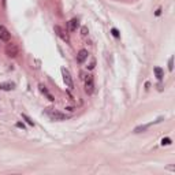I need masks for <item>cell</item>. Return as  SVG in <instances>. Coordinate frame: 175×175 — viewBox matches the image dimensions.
I'll return each mask as SVG.
<instances>
[{"label": "cell", "instance_id": "7c38bea8", "mask_svg": "<svg viewBox=\"0 0 175 175\" xmlns=\"http://www.w3.org/2000/svg\"><path fill=\"white\" fill-rule=\"evenodd\" d=\"M39 88H40V90H41V93H44V95H45V96H47V97H48V98H49V100H51V101H54V100H55V98H54V96H52V95H51V93H49V92H48V90H47V89H45V86H44V85H40V86H39Z\"/></svg>", "mask_w": 175, "mask_h": 175}, {"label": "cell", "instance_id": "e0dca14e", "mask_svg": "<svg viewBox=\"0 0 175 175\" xmlns=\"http://www.w3.org/2000/svg\"><path fill=\"white\" fill-rule=\"evenodd\" d=\"M81 34H82V36H86V34H88V27L83 26L82 29H81Z\"/></svg>", "mask_w": 175, "mask_h": 175}, {"label": "cell", "instance_id": "5b68a950", "mask_svg": "<svg viewBox=\"0 0 175 175\" xmlns=\"http://www.w3.org/2000/svg\"><path fill=\"white\" fill-rule=\"evenodd\" d=\"M54 30H55V33H56V36L60 37V39H62L63 41H66V42L70 41V37H68V34H67V33H66L60 26H58V25H56V26L54 27Z\"/></svg>", "mask_w": 175, "mask_h": 175}, {"label": "cell", "instance_id": "7a4b0ae2", "mask_svg": "<svg viewBox=\"0 0 175 175\" xmlns=\"http://www.w3.org/2000/svg\"><path fill=\"white\" fill-rule=\"evenodd\" d=\"M19 54V48L17 44H14V42H10V44H7L6 47V55L8 58H15V56H18Z\"/></svg>", "mask_w": 175, "mask_h": 175}, {"label": "cell", "instance_id": "2e32d148", "mask_svg": "<svg viewBox=\"0 0 175 175\" xmlns=\"http://www.w3.org/2000/svg\"><path fill=\"white\" fill-rule=\"evenodd\" d=\"M111 33H112V36H114V37H116V39H118V37L120 36V34H119V32H118L116 29H112V30H111Z\"/></svg>", "mask_w": 175, "mask_h": 175}, {"label": "cell", "instance_id": "ffe728a7", "mask_svg": "<svg viewBox=\"0 0 175 175\" xmlns=\"http://www.w3.org/2000/svg\"><path fill=\"white\" fill-rule=\"evenodd\" d=\"M160 12H161V10H160V8H157V11H156V15H160Z\"/></svg>", "mask_w": 175, "mask_h": 175}, {"label": "cell", "instance_id": "3957f363", "mask_svg": "<svg viewBox=\"0 0 175 175\" xmlns=\"http://www.w3.org/2000/svg\"><path fill=\"white\" fill-rule=\"evenodd\" d=\"M62 75H63V81H64L66 86H67L68 89H74V82H73L71 74L68 73L67 68H64V67L62 68Z\"/></svg>", "mask_w": 175, "mask_h": 175}, {"label": "cell", "instance_id": "6da1fadb", "mask_svg": "<svg viewBox=\"0 0 175 175\" xmlns=\"http://www.w3.org/2000/svg\"><path fill=\"white\" fill-rule=\"evenodd\" d=\"M44 112L51 120H66V119H68V115L60 112V111L54 110V108H47Z\"/></svg>", "mask_w": 175, "mask_h": 175}, {"label": "cell", "instance_id": "52a82bcc", "mask_svg": "<svg viewBox=\"0 0 175 175\" xmlns=\"http://www.w3.org/2000/svg\"><path fill=\"white\" fill-rule=\"evenodd\" d=\"M163 120V118H159L157 120H155V122H152V123H148V125H142V126H137L136 129H134V133H142V131H145L148 127H151L152 125H155V123H159V122H161Z\"/></svg>", "mask_w": 175, "mask_h": 175}, {"label": "cell", "instance_id": "d6986e66", "mask_svg": "<svg viewBox=\"0 0 175 175\" xmlns=\"http://www.w3.org/2000/svg\"><path fill=\"white\" fill-rule=\"evenodd\" d=\"M95 60H92V63H90V64H89V70H92V68H95Z\"/></svg>", "mask_w": 175, "mask_h": 175}, {"label": "cell", "instance_id": "8992f818", "mask_svg": "<svg viewBox=\"0 0 175 175\" xmlns=\"http://www.w3.org/2000/svg\"><path fill=\"white\" fill-rule=\"evenodd\" d=\"M10 39H11V34H10V32L7 30V27L3 26V25H0V40L4 42H8Z\"/></svg>", "mask_w": 175, "mask_h": 175}, {"label": "cell", "instance_id": "ac0fdd59", "mask_svg": "<svg viewBox=\"0 0 175 175\" xmlns=\"http://www.w3.org/2000/svg\"><path fill=\"white\" fill-rule=\"evenodd\" d=\"M17 127H19V129H25V125H23V123H21V122H18V123H17Z\"/></svg>", "mask_w": 175, "mask_h": 175}, {"label": "cell", "instance_id": "9a60e30c", "mask_svg": "<svg viewBox=\"0 0 175 175\" xmlns=\"http://www.w3.org/2000/svg\"><path fill=\"white\" fill-rule=\"evenodd\" d=\"M161 145H171V139L170 138H163L161 139Z\"/></svg>", "mask_w": 175, "mask_h": 175}, {"label": "cell", "instance_id": "8fae6325", "mask_svg": "<svg viewBox=\"0 0 175 175\" xmlns=\"http://www.w3.org/2000/svg\"><path fill=\"white\" fill-rule=\"evenodd\" d=\"M153 71H155V75H156L157 80H159V81L163 80L164 74H163V70H161L160 67H155V68H153Z\"/></svg>", "mask_w": 175, "mask_h": 175}, {"label": "cell", "instance_id": "277c9868", "mask_svg": "<svg viewBox=\"0 0 175 175\" xmlns=\"http://www.w3.org/2000/svg\"><path fill=\"white\" fill-rule=\"evenodd\" d=\"M83 81H85V92L88 93V95L93 93V90H95V83H93V75L88 74L85 78H83Z\"/></svg>", "mask_w": 175, "mask_h": 175}, {"label": "cell", "instance_id": "4fadbf2b", "mask_svg": "<svg viewBox=\"0 0 175 175\" xmlns=\"http://www.w3.org/2000/svg\"><path fill=\"white\" fill-rule=\"evenodd\" d=\"M22 119H25V120L27 122V125H30V126H34V122H33L32 119H30L29 116L26 115V114H22Z\"/></svg>", "mask_w": 175, "mask_h": 175}, {"label": "cell", "instance_id": "5bb4252c", "mask_svg": "<svg viewBox=\"0 0 175 175\" xmlns=\"http://www.w3.org/2000/svg\"><path fill=\"white\" fill-rule=\"evenodd\" d=\"M168 70L170 71L174 70V58H170V60H168Z\"/></svg>", "mask_w": 175, "mask_h": 175}, {"label": "cell", "instance_id": "9c48e42d", "mask_svg": "<svg viewBox=\"0 0 175 175\" xmlns=\"http://www.w3.org/2000/svg\"><path fill=\"white\" fill-rule=\"evenodd\" d=\"M78 26H80V21L77 18H73L71 21L68 22V30L70 32H75L78 29Z\"/></svg>", "mask_w": 175, "mask_h": 175}, {"label": "cell", "instance_id": "30bf717a", "mask_svg": "<svg viewBox=\"0 0 175 175\" xmlns=\"http://www.w3.org/2000/svg\"><path fill=\"white\" fill-rule=\"evenodd\" d=\"M15 88V83L14 82H3L0 83V89L2 90H12Z\"/></svg>", "mask_w": 175, "mask_h": 175}, {"label": "cell", "instance_id": "ba28073f", "mask_svg": "<svg viewBox=\"0 0 175 175\" xmlns=\"http://www.w3.org/2000/svg\"><path fill=\"white\" fill-rule=\"evenodd\" d=\"M88 55H89V54H88V51H86V49H81L80 52L77 54V63L82 64V63L88 59Z\"/></svg>", "mask_w": 175, "mask_h": 175}]
</instances>
